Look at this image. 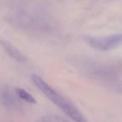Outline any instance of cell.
<instances>
[{
    "mask_svg": "<svg viewBox=\"0 0 122 122\" xmlns=\"http://www.w3.org/2000/svg\"><path fill=\"white\" fill-rule=\"evenodd\" d=\"M32 82L49 100L56 105L62 111L75 122H86V119L79 109L70 100L59 95L54 89L48 85L43 79L34 75L32 76Z\"/></svg>",
    "mask_w": 122,
    "mask_h": 122,
    "instance_id": "6da1fadb",
    "label": "cell"
},
{
    "mask_svg": "<svg viewBox=\"0 0 122 122\" xmlns=\"http://www.w3.org/2000/svg\"><path fill=\"white\" fill-rule=\"evenodd\" d=\"M84 40L93 49L107 51L115 49L122 44V34H115L104 37L85 36Z\"/></svg>",
    "mask_w": 122,
    "mask_h": 122,
    "instance_id": "7a4b0ae2",
    "label": "cell"
},
{
    "mask_svg": "<svg viewBox=\"0 0 122 122\" xmlns=\"http://www.w3.org/2000/svg\"><path fill=\"white\" fill-rule=\"evenodd\" d=\"M0 44L4 48L6 54H7L9 57L12 58V59H15L16 61L20 62V63H25L26 61H27L26 56L24 55V54H23L17 48H15L14 45L9 44V42L0 40Z\"/></svg>",
    "mask_w": 122,
    "mask_h": 122,
    "instance_id": "3957f363",
    "label": "cell"
},
{
    "mask_svg": "<svg viewBox=\"0 0 122 122\" xmlns=\"http://www.w3.org/2000/svg\"><path fill=\"white\" fill-rule=\"evenodd\" d=\"M2 101L7 108L12 109L15 106V99L9 87H4L2 90Z\"/></svg>",
    "mask_w": 122,
    "mask_h": 122,
    "instance_id": "277c9868",
    "label": "cell"
},
{
    "mask_svg": "<svg viewBox=\"0 0 122 122\" xmlns=\"http://www.w3.org/2000/svg\"><path fill=\"white\" fill-rule=\"evenodd\" d=\"M15 94L19 99L23 100L24 101L27 102L29 104H36V100L32 96V95L27 92L26 90H24V89L21 88H16L15 90Z\"/></svg>",
    "mask_w": 122,
    "mask_h": 122,
    "instance_id": "5b68a950",
    "label": "cell"
},
{
    "mask_svg": "<svg viewBox=\"0 0 122 122\" xmlns=\"http://www.w3.org/2000/svg\"><path fill=\"white\" fill-rule=\"evenodd\" d=\"M37 122H68L62 117L58 115H45L39 119Z\"/></svg>",
    "mask_w": 122,
    "mask_h": 122,
    "instance_id": "8992f818",
    "label": "cell"
}]
</instances>
